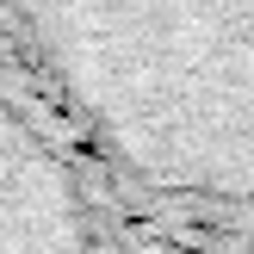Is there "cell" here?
Segmentation results:
<instances>
[{"label":"cell","mask_w":254,"mask_h":254,"mask_svg":"<svg viewBox=\"0 0 254 254\" xmlns=\"http://www.w3.org/2000/svg\"><path fill=\"white\" fill-rule=\"evenodd\" d=\"M0 56L161 254H248L254 0H0Z\"/></svg>","instance_id":"1"},{"label":"cell","mask_w":254,"mask_h":254,"mask_svg":"<svg viewBox=\"0 0 254 254\" xmlns=\"http://www.w3.org/2000/svg\"><path fill=\"white\" fill-rule=\"evenodd\" d=\"M0 254H161L56 112L0 56Z\"/></svg>","instance_id":"2"}]
</instances>
